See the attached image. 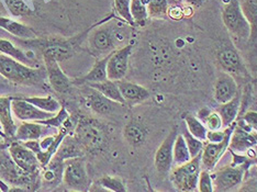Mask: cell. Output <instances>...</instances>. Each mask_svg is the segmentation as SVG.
I'll return each instance as SVG.
<instances>
[{
    "instance_id": "1",
    "label": "cell",
    "mask_w": 257,
    "mask_h": 192,
    "mask_svg": "<svg viewBox=\"0 0 257 192\" xmlns=\"http://www.w3.org/2000/svg\"><path fill=\"white\" fill-rule=\"evenodd\" d=\"M0 75L17 85H37L46 76L44 71L30 67L15 58L0 53Z\"/></svg>"
},
{
    "instance_id": "2",
    "label": "cell",
    "mask_w": 257,
    "mask_h": 192,
    "mask_svg": "<svg viewBox=\"0 0 257 192\" xmlns=\"http://www.w3.org/2000/svg\"><path fill=\"white\" fill-rule=\"evenodd\" d=\"M222 21L236 46L248 44L250 27L241 8L238 0H230L222 9Z\"/></svg>"
},
{
    "instance_id": "3",
    "label": "cell",
    "mask_w": 257,
    "mask_h": 192,
    "mask_svg": "<svg viewBox=\"0 0 257 192\" xmlns=\"http://www.w3.org/2000/svg\"><path fill=\"white\" fill-rule=\"evenodd\" d=\"M73 134L86 152H97L107 142L106 127L99 121L89 118H81L77 121Z\"/></svg>"
},
{
    "instance_id": "4",
    "label": "cell",
    "mask_w": 257,
    "mask_h": 192,
    "mask_svg": "<svg viewBox=\"0 0 257 192\" xmlns=\"http://www.w3.org/2000/svg\"><path fill=\"white\" fill-rule=\"evenodd\" d=\"M201 169V154H199L183 165L173 167L169 172V180L178 191H195L198 189V178Z\"/></svg>"
},
{
    "instance_id": "5",
    "label": "cell",
    "mask_w": 257,
    "mask_h": 192,
    "mask_svg": "<svg viewBox=\"0 0 257 192\" xmlns=\"http://www.w3.org/2000/svg\"><path fill=\"white\" fill-rule=\"evenodd\" d=\"M63 183L71 191H89L91 181L84 156L64 161Z\"/></svg>"
},
{
    "instance_id": "6",
    "label": "cell",
    "mask_w": 257,
    "mask_h": 192,
    "mask_svg": "<svg viewBox=\"0 0 257 192\" xmlns=\"http://www.w3.org/2000/svg\"><path fill=\"white\" fill-rule=\"evenodd\" d=\"M8 152L20 169L27 173L33 174V176H41L42 166H41L37 155L22 142L16 141V139L9 142Z\"/></svg>"
},
{
    "instance_id": "7",
    "label": "cell",
    "mask_w": 257,
    "mask_h": 192,
    "mask_svg": "<svg viewBox=\"0 0 257 192\" xmlns=\"http://www.w3.org/2000/svg\"><path fill=\"white\" fill-rule=\"evenodd\" d=\"M245 169L246 168L244 165L233 164L230 166L221 167L220 169L212 172L211 177L213 182V191L225 192L238 187L243 181Z\"/></svg>"
},
{
    "instance_id": "8",
    "label": "cell",
    "mask_w": 257,
    "mask_h": 192,
    "mask_svg": "<svg viewBox=\"0 0 257 192\" xmlns=\"http://www.w3.org/2000/svg\"><path fill=\"white\" fill-rule=\"evenodd\" d=\"M43 65L46 72L49 83L55 92L60 95H65L71 92L73 80L69 79L60 66V62L52 56H43Z\"/></svg>"
},
{
    "instance_id": "9",
    "label": "cell",
    "mask_w": 257,
    "mask_h": 192,
    "mask_svg": "<svg viewBox=\"0 0 257 192\" xmlns=\"http://www.w3.org/2000/svg\"><path fill=\"white\" fill-rule=\"evenodd\" d=\"M133 46L126 44L120 49L114 50L110 54L107 64L108 79L118 81L124 79L128 69V60L132 53Z\"/></svg>"
},
{
    "instance_id": "10",
    "label": "cell",
    "mask_w": 257,
    "mask_h": 192,
    "mask_svg": "<svg viewBox=\"0 0 257 192\" xmlns=\"http://www.w3.org/2000/svg\"><path fill=\"white\" fill-rule=\"evenodd\" d=\"M89 51L95 56H106L116 50V37L109 28H99L93 31L89 38Z\"/></svg>"
},
{
    "instance_id": "11",
    "label": "cell",
    "mask_w": 257,
    "mask_h": 192,
    "mask_svg": "<svg viewBox=\"0 0 257 192\" xmlns=\"http://www.w3.org/2000/svg\"><path fill=\"white\" fill-rule=\"evenodd\" d=\"M177 134L178 129L177 126H175L165 137L164 141L162 142L155 153L154 166L156 168V171L162 176H167L173 168V146Z\"/></svg>"
},
{
    "instance_id": "12",
    "label": "cell",
    "mask_w": 257,
    "mask_h": 192,
    "mask_svg": "<svg viewBox=\"0 0 257 192\" xmlns=\"http://www.w3.org/2000/svg\"><path fill=\"white\" fill-rule=\"evenodd\" d=\"M218 62L220 66L225 73L230 75H237V76H247L246 67L244 65V62L239 55L238 51L231 45H224L218 51L217 54Z\"/></svg>"
},
{
    "instance_id": "13",
    "label": "cell",
    "mask_w": 257,
    "mask_h": 192,
    "mask_svg": "<svg viewBox=\"0 0 257 192\" xmlns=\"http://www.w3.org/2000/svg\"><path fill=\"white\" fill-rule=\"evenodd\" d=\"M234 125L232 126L230 132L227 133V135L223 141L219 143H210L207 142L203 145V149L201 152V165L203 169H207L209 171L213 170L215 166H217L218 162L222 159V157L225 154L226 149L229 148V143H230V137L233 130H234Z\"/></svg>"
},
{
    "instance_id": "14",
    "label": "cell",
    "mask_w": 257,
    "mask_h": 192,
    "mask_svg": "<svg viewBox=\"0 0 257 192\" xmlns=\"http://www.w3.org/2000/svg\"><path fill=\"white\" fill-rule=\"evenodd\" d=\"M13 115L19 121H42L53 116L55 113L45 112L32 103L23 100L20 97H13L11 101Z\"/></svg>"
},
{
    "instance_id": "15",
    "label": "cell",
    "mask_w": 257,
    "mask_h": 192,
    "mask_svg": "<svg viewBox=\"0 0 257 192\" xmlns=\"http://www.w3.org/2000/svg\"><path fill=\"white\" fill-rule=\"evenodd\" d=\"M57 129L52 126L40 123L38 121H23L21 124L17 126L14 141L27 142L41 139L48 134H55Z\"/></svg>"
},
{
    "instance_id": "16",
    "label": "cell",
    "mask_w": 257,
    "mask_h": 192,
    "mask_svg": "<svg viewBox=\"0 0 257 192\" xmlns=\"http://www.w3.org/2000/svg\"><path fill=\"white\" fill-rule=\"evenodd\" d=\"M238 94V86L234 77L229 73H222L213 87L214 100L219 104L230 101Z\"/></svg>"
},
{
    "instance_id": "17",
    "label": "cell",
    "mask_w": 257,
    "mask_h": 192,
    "mask_svg": "<svg viewBox=\"0 0 257 192\" xmlns=\"http://www.w3.org/2000/svg\"><path fill=\"white\" fill-rule=\"evenodd\" d=\"M255 145H257V143L253 133H249L239 123L235 124L229 143V149L231 152L233 154L242 155L248 153V150L252 149Z\"/></svg>"
},
{
    "instance_id": "18",
    "label": "cell",
    "mask_w": 257,
    "mask_h": 192,
    "mask_svg": "<svg viewBox=\"0 0 257 192\" xmlns=\"http://www.w3.org/2000/svg\"><path fill=\"white\" fill-rule=\"evenodd\" d=\"M122 97H123L125 104H139L147 101L150 98V91L143 86L131 83L124 79L116 81Z\"/></svg>"
},
{
    "instance_id": "19",
    "label": "cell",
    "mask_w": 257,
    "mask_h": 192,
    "mask_svg": "<svg viewBox=\"0 0 257 192\" xmlns=\"http://www.w3.org/2000/svg\"><path fill=\"white\" fill-rule=\"evenodd\" d=\"M63 171L64 161L56 157H52L51 161L43 167L41 171V179H42L41 185H45L49 190H53L55 187H58L63 183Z\"/></svg>"
},
{
    "instance_id": "20",
    "label": "cell",
    "mask_w": 257,
    "mask_h": 192,
    "mask_svg": "<svg viewBox=\"0 0 257 192\" xmlns=\"http://www.w3.org/2000/svg\"><path fill=\"white\" fill-rule=\"evenodd\" d=\"M88 87V91L85 96L86 99V103L93 112L100 115H106L109 114L113 111L114 107L116 106V103L112 100H110L107 97H104L100 92L97 91L96 89L91 88V87Z\"/></svg>"
},
{
    "instance_id": "21",
    "label": "cell",
    "mask_w": 257,
    "mask_h": 192,
    "mask_svg": "<svg viewBox=\"0 0 257 192\" xmlns=\"http://www.w3.org/2000/svg\"><path fill=\"white\" fill-rule=\"evenodd\" d=\"M11 101H13V97L0 96V125L3 127L5 135L7 136L8 142L14 141L17 126H18L14 121Z\"/></svg>"
},
{
    "instance_id": "22",
    "label": "cell",
    "mask_w": 257,
    "mask_h": 192,
    "mask_svg": "<svg viewBox=\"0 0 257 192\" xmlns=\"http://www.w3.org/2000/svg\"><path fill=\"white\" fill-rule=\"evenodd\" d=\"M110 54L99 58V60L95 64H93V66L91 67L90 71L87 73L85 76L73 80V84L78 85V86H86V85L93 84V83H100V81L108 79L107 64H108Z\"/></svg>"
},
{
    "instance_id": "23",
    "label": "cell",
    "mask_w": 257,
    "mask_h": 192,
    "mask_svg": "<svg viewBox=\"0 0 257 192\" xmlns=\"http://www.w3.org/2000/svg\"><path fill=\"white\" fill-rule=\"evenodd\" d=\"M86 153V149L84 148L83 145H81L77 138L73 135H66L64 137L61 145L58 146L56 153L53 157L65 161L69 158H75V157H81L84 156Z\"/></svg>"
},
{
    "instance_id": "24",
    "label": "cell",
    "mask_w": 257,
    "mask_h": 192,
    "mask_svg": "<svg viewBox=\"0 0 257 192\" xmlns=\"http://www.w3.org/2000/svg\"><path fill=\"white\" fill-rule=\"evenodd\" d=\"M0 53L13 57L15 60L26 64V65L30 67H40V64L37 60H33L26 51H23L20 48H18V46H16L11 41L7 39H0Z\"/></svg>"
},
{
    "instance_id": "25",
    "label": "cell",
    "mask_w": 257,
    "mask_h": 192,
    "mask_svg": "<svg viewBox=\"0 0 257 192\" xmlns=\"http://www.w3.org/2000/svg\"><path fill=\"white\" fill-rule=\"evenodd\" d=\"M0 28L20 40H34L38 38L36 32L30 27L6 18V17H0Z\"/></svg>"
},
{
    "instance_id": "26",
    "label": "cell",
    "mask_w": 257,
    "mask_h": 192,
    "mask_svg": "<svg viewBox=\"0 0 257 192\" xmlns=\"http://www.w3.org/2000/svg\"><path fill=\"white\" fill-rule=\"evenodd\" d=\"M148 131L145 126L138 121H130L123 129V137L128 145L133 147H139L144 144L147 139Z\"/></svg>"
},
{
    "instance_id": "27",
    "label": "cell",
    "mask_w": 257,
    "mask_h": 192,
    "mask_svg": "<svg viewBox=\"0 0 257 192\" xmlns=\"http://www.w3.org/2000/svg\"><path fill=\"white\" fill-rule=\"evenodd\" d=\"M239 107H241V95L238 92L230 101L220 104V107L215 110L221 116L223 127H229L233 123H235L239 112Z\"/></svg>"
},
{
    "instance_id": "28",
    "label": "cell",
    "mask_w": 257,
    "mask_h": 192,
    "mask_svg": "<svg viewBox=\"0 0 257 192\" xmlns=\"http://www.w3.org/2000/svg\"><path fill=\"white\" fill-rule=\"evenodd\" d=\"M89 86L91 88L96 89L97 91L100 92L104 97H107L110 100H112L119 104H125V101L123 97H122L120 89L118 87V84L114 80H110V79H106L103 81H100V83H93V84H89L86 85Z\"/></svg>"
},
{
    "instance_id": "29",
    "label": "cell",
    "mask_w": 257,
    "mask_h": 192,
    "mask_svg": "<svg viewBox=\"0 0 257 192\" xmlns=\"http://www.w3.org/2000/svg\"><path fill=\"white\" fill-rule=\"evenodd\" d=\"M89 191H112V192H125L127 191L123 180L119 177L103 176L90 185Z\"/></svg>"
},
{
    "instance_id": "30",
    "label": "cell",
    "mask_w": 257,
    "mask_h": 192,
    "mask_svg": "<svg viewBox=\"0 0 257 192\" xmlns=\"http://www.w3.org/2000/svg\"><path fill=\"white\" fill-rule=\"evenodd\" d=\"M241 4V8L245 18L247 19L250 27V44L257 42V0H244Z\"/></svg>"
},
{
    "instance_id": "31",
    "label": "cell",
    "mask_w": 257,
    "mask_h": 192,
    "mask_svg": "<svg viewBox=\"0 0 257 192\" xmlns=\"http://www.w3.org/2000/svg\"><path fill=\"white\" fill-rule=\"evenodd\" d=\"M23 100L32 103L33 106L38 107L39 109L43 110L45 112L50 113H56L60 111L62 104L60 101L56 100L53 96H46V97H20Z\"/></svg>"
},
{
    "instance_id": "32",
    "label": "cell",
    "mask_w": 257,
    "mask_h": 192,
    "mask_svg": "<svg viewBox=\"0 0 257 192\" xmlns=\"http://www.w3.org/2000/svg\"><path fill=\"white\" fill-rule=\"evenodd\" d=\"M191 159V156L189 153V149L187 147V144L185 141V137L183 134H177L175 138L174 146H173V162L175 166L183 165L185 162L189 161Z\"/></svg>"
},
{
    "instance_id": "33",
    "label": "cell",
    "mask_w": 257,
    "mask_h": 192,
    "mask_svg": "<svg viewBox=\"0 0 257 192\" xmlns=\"http://www.w3.org/2000/svg\"><path fill=\"white\" fill-rule=\"evenodd\" d=\"M185 123L187 126V130H188V132L191 135H194L195 137L199 138L202 142H206L208 129H207V126L203 124L202 121L198 119L197 116L189 114L185 118Z\"/></svg>"
},
{
    "instance_id": "34",
    "label": "cell",
    "mask_w": 257,
    "mask_h": 192,
    "mask_svg": "<svg viewBox=\"0 0 257 192\" xmlns=\"http://www.w3.org/2000/svg\"><path fill=\"white\" fill-rule=\"evenodd\" d=\"M147 4L149 18L163 19L168 15V2L167 0H144Z\"/></svg>"
},
{
    "instance_id": "35",
    "label": "cell",
    "mask_w": 257,
    "mask_h": 192,
    "mask_svg": "<svg viewBox=\"0 0 257 192\" xmlns=\"http://www.w3.org/2000/svg\"><path fill=\"white\" fill-rule=\"evenodd\" d=\"M131 15L136 26L143 27L147 23L149 13L144 0H131Z\"/></svg>"
},
{
    "instance_id": "36",
    "label": "cell",
    "mask_w": 257,
    "mask_h": 192,
    "mask_svg": "<svg viewBox=\"0 0 257 192\" xmlns=\"http://www.w3.org/2000/svg\"><path fill=\"white\" fill-rule=\"evenodd\" d=\"M114 9L122 20L130 26H136L131 15V0H114Z\"/></svg>"
},
{
    "instance_id": "37",
    "label": "cell",
    "mask_w": 257,
    "mask_h": 192,
    "mask_svg": "<svg viewBox=\"0 0 257 192\" xmlns=\"http://www.w3.org/2000/svg\"><path fill=\"white\" fill-rule=\"evenodd\" d=\"M69 116L71 114L68 113V111L66 110L65 106H62L60 111L56 112L53 116H51V118L46 119V120H42V121H38L40 123L45 124L48 126H52V127H55V129H61V127L64 125V123L68 120Z\"/></svg>"
},
{
    "instance_id": "38",
    "label": "cell",
    "mask_w": 257,
    "mask_h": 192,
    "mask_svg": "<svg viewBox=\"0 0 257 192\" xmlns=\"http://www.w3.org/2000/svg\"><path fill=\"white\" fill-rule=\"evenodd\" d=\"M4 2L11 15L15 17H23L33 14V11L22 0H4Z\"/></svg>"
},
{
    "instance_id": "39",
    "label": "cell",
    "mask_w": 257,
    "mask_h": 192,
    "mask_svg": "<svg viewBox=\"0 0 257 192\" xmlns=\"http://www.w3.org/2000/svg\"><path fill=\"white\" fill-rule=\"evenodd\" d=\"M183 135L185 137L187 147H188V149H189L191 158H194V157H196L197 155L201 154L202 149H203L204 142L200 141L199 138L195 137L194 135H191L188 131H186L185 133H183Z\"/></svg>"
},
{
    "instance_id": "40",
    "label": "cell",
    "mask_w": 257,
    "mask_h": 192,
    "mask_svg": "<svg viewBox=\"0 0 257 192\" xmlns=\"http://www.w3.org/2000/svg\"><path fill=\"white\" fill-rule=\"evenodd\" d=\"M198 190L200 192H213L211 173L207 169H201L198 178Z\"/></svg>"
},
{
    "instance_id": "41",
    "label": "cell",
    "mask_w": 257,
    "mask_h": 192,
    "mask_svg": "<svg viewBox=\"0 0 257 192\" xmlns=\"http://www.w3.org/2000/svg\"><path fill=\"white\" fill-rule=\"evenodd\" d=\"M203 124L207 126V129L210 131H217L221 130L223 127V123H222V119L220 114L217 111H210L208 115L202 120Z\"/></svg>"
},
{
    "instance_id": "42",
    "label": "cell",
    "mask_w": 257,
    "mask_h": 192,
    "mask_svg": "<svg viewBox=\"0 0 257 192\" xmlns=\"http://www.w3.org/2000/svg\"><path fill=\"white\" fill-rule=\"evenodd\" d=\"M244 122L246 123L250 129H253L255 132H257V112L256 111H248L245 113Z\"/></svg>"
},
{
    "instance_id": "43",
    "label": "cell",
    "mask_w": 257,
    "mask_h": 192,
    "mask_svg": "<svg viewBox=\"0 0 257 192\" xmlns=\"http://www.w3.org/2000/svg\"><path fill=\"white\" fill-rule=\"evenodd\" d=\"M184 2L194 6V7H199V6H201L206 0H184Z\"/></svg>"
},
{
    "instance_id": "44",
    "label": "cell",
    "mask_w": 257,
    "mask_h": 192,
    "mask_svg": "<svg viewBox=\"0 0 257 192\" xmlns=\"http://www.w3.org/2000/svg\"><path fill=\"white\" fill-rule=\"evenodd\" d=\"M4 143H8V139H7V136L5 135V133L3 131H0V144H4Z\"/></svg>"
},
{
    "instance_id": "45",
    "label": "cell",
    "mask_w": 257,
    "mask_h": 192,
    "mask_svg": "<svg viewBox=\"0 0 257 192\" xmlns=\"http://www.w3.org/2000/svg\"><path fill=\"white\" fill-rule=\"evenodd\" d=\"M8 146H9V142H8V143L0 144V149H3V148H8Z\"/></svg>"
},
{
    "instance_id": "46",
    "label": "cell",
    "mask_w": 257,
    "mask_h": 192,
    "mask_svg": "<svg viewBox=\"0 0 257 192\" xmlns=\"http://www.w3.org/2000/svg\"><path fill=\"white\" fill-rule=\"evenodd\" d=\"M42 2H44V0H33V3H34V4H36L37 6L39 5V3H42Z\"/></svg>"
},
{
    "instance_id": "47",
    "label": "cell",
    "mask_w": 257,
    "mask_h": 192,
    "mask_svg": "<svg viewBox=\"0 0 257 192\" xmlns=\"http://www.w3.org/2000/svg\"><path fill=\"white\" fill-rule=\"evenodd\" d=\"M253 135H254V137H255V139H256V143H257V132H253Z\"/></svg>"
},
{
    "instance_id": "48",
    "label": "cell",
    "mask_w": 257,
    "mask_h": 192,
    "mask_svg": "<svg viewBox=\"0 0 257 192\" xmlns=\"http://www.w3.org/2000/svg\"><path fill=\"white\" fill-rule=\"evenodd\" d=\"M3 132H4V131H3Z\"/></svg>"
}]
</instances>
